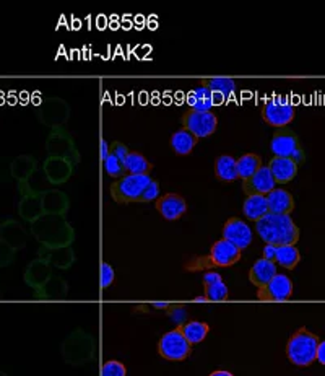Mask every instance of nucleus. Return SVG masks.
<instances>
[{
	"instance_id": "obj_1",
	"label": "nucleus",
	"mask_w": 325,
	"mask_h": 376,
	"mask_svg": "<svg viewBox=\"0 0 325 376\" xmlns=\"http://www.w3.org/2000/svg\"><path fill=\"white\" fill-rule=\"evenodd\" d=\"M31 233L46 248H67L75 240L74 228L57 215H42L33 221Z\"/></svg>"
},
{
	"instance_id": "obj_2",
	"label": "nucleus",
	"mask_w": 325,
	"mask_h": 376,
	"mask_svg": "<svg viewBox=\"0 0 325 376\" xmlns=\"http://www.w3.org/2000/svg\"><path fill=\"white\" fill-rule=\"evenodd\" d=\"M255 231L265 244L294 246L299 240V228L290 215L267 214L255 221Z\"/></svg>"
},
{
	"instance_id": "obj_3",
	"label": "nucleus",
	"mask_w": 325,
	"mask_h": 376,
	"mask_svg": "<svg viewBox=\"0 0 325 376\" xmlns=\"http://www.w3.org/2000/svg\"><path fill=\"white\" fill-rule=\"evenodd\" d=\"M241 253L226 240H218L212 244L207 256H192L184 264L186 272H207L216 267H231L241 259Z\"/></svg>"
},
{
	"instance_id": "obj_4",
	"label": "nucleus",
	"mask_w": 325,
	"mask_h": 376,
	"mask_svg": "<svg viewBox=\"0 0 325 376\" xmlns=\"http://www.w3.org/2000/svg\"><path fill=\"white\" fill-rule=\"evenodd\" d=\"M319 342L317 334L306 327H299L286 342V357L296 366H310L315 361V350H317Z\"/></svg>"
},
{
	"instance_id": "obj_5",
	"label": "nucleus",
	"mask_w": 325,
	"mask_h": 376,
	"mask_svg": "<svg viewBox=\"0 0 325 376\" xmlns=\"http://www.w3.org/2000/svg\"><path fill=\"white\" fill-rule=\"evenodd\" d=\"M96 350L95 337L84 329H75L62 342V357L65 363L80 366L93 360Z\"/></svg>"
},
{
	"instance_id": "obj_6",
	"label": "nucleus",
	"mask_w": 325,
	"mask_h": 376,
	"mask_svg": "<svg viewBox=\"0 0 325 376\" xmlns=\"http://www.w3.org/2000/svg\"><path fill=\"white\" fill-rule=\"evenodd\" d=\"M152 182L150 175H125L111 185V197L118 204L138 202L145 187Z\"/></svg>"
},
{
	"instance_id": "obj_7",
	"label": "nucleus",
	"mask_w": 325,
	"mask_h": 376,
	"mask_svg": "<svg viewBox=\"0 0 325 376\" xmlns=\"http://www.w3.org/2000/svg\"><path fill=\"white\" fill-rule=\"evenodd\" d=\"M262 119L275 129H283L294 120V106L285 96H271L260 108Z\"/></svg>"
},
{
	"instance_id": "obj_8",
	"label": "nucleus",
	"mask_w": 325,
	"mask_h": 376,
	"mask_svg": "<svg viewBox=\"0 0 325 376\" xmlns=\"http://www.w3.org/2000/svg\"><path fill=\"white\" fill-rule=\"evenodd\" d=\"M270 150L275 157L278 158H291L296 165L303 163L306 160L303 147L299 146L298 136L286 129H278L274 134L270 142Z\"/></svg>"
},
{
	"instance_id": "obj_9",
	"label": "nucleus",
	"mask_w": 325,
	"mask_h": 376,
	"mask_svg": "<svg viewBox=\"0 0 325 376\" xmlns=\"http://www.w3.org/2000/svg\"><path fill=\"white\" fill-rule=\"evenodd\" d=\"M158 354L163 357L164 360L169 361H182L191 357L192 354V345L184 339V336L176 329L169 331L164 334L158 342Z\"/></svg>"
},
{
	"instance_id": "obj_10",
	"label": "nucleus",
	"mask_w": 325,
	"mask_h": 376,
	"mask_svg": "<svg viewBox=\"0 0 325 376\" xmlns=\"http://www.w3.org/2000/svg\"><path fill=\"white\" fill-rule=\"evenodd\" d=\"M182 127L184 131L191 132L193 137L205 139L215 134L218 127V118L212 111L208 113H200V111L189 109L182 114Z\"/></svg>"
},
{
	"instance_id": "obj_11",
	"label": "nucleus",
	"mask_w": 325,
	"mask_h": 376,
	"mask_svg": "<svg viewBox=\"0 0 325 376\" xmlns=\"http://www.w3.org/2000/svg\"><path fill=\"white\" fill-rule=\"evenodd\" d=\"M293 297V282L285 274H276L267 285L257 288V300L288 301Z\"/></svg>"
},
{
	"instance_id": "obj_12",
	"label": "nucleus",
	"mask_w": 325,
	"mask_h": 376,
	"mask_svg": "<svg viewBox=\"0 0 325 376\" xmlns=\"http://www.w3.org/2000/svg\"><path fill=\"white\" fill-rule=\"evenodd\" d=\"M47 152H49V157H57V158H64V160L70 162L72 165H75L79 162V152L75 150L74 141L69 134L62 131V129H54L52 134L47 139L46 143Z\"/></svg>"
},
{
	"instance_id": "obj_13",
	"label": "nucleus",
	"mask_w": 325,
	"mask_h": 376,
	"mask_svg": "<svg viewBox=\"0 0 325 376\" xmlns=\"http://www.w3.org/2000/svg\"><path fill=\"white\" fill-rule=\"evenodd\" d=\"M223 240H226L228 243H231L239 251L246 249L252 243L251 226L244 220L237 219V217H231V219H228L225 226H223Z\"/></svg>"
},
{
	"instance_id": "obj_14",
	"label": "nucleus",
	"mask_w": 325,
	"mask_h": 376,
	"mask_svg": "<svg viewBox=\"0 0 325 376\" xmlns=\"http://www.w3.org/2000/svg\"><path fill=\"white\" fill-rule=\"evenodd\" d=\"M70 109L69 104L65 103L64 100L59 98H49L45 101V104L41 106L40 109V119L46 125H51V127L57 129L59 125H62L69 119Z\"/></svg>"
},
{
	"instance_id": "obj_15",
	"label": "nucleus",
	"mask_w": 325,
	"mask_h": 376,
	"mask_svg": "<svg viewBox=\"0 0 325 376\" xmlns=\"http://www.w3.org/2000/svg\"><path fill=\"white\" fill-rule=\"evenodd\" d=\"M276 187L274 178L270 175L269 166L262 165L249 180L242 181V191L247 196H267Z\"/></svg>"
},
{
	"instance_id": "obj_16",
	"label": "nucleus",
	"mask_w": 325,
	"mask_h": 376,
	"mask_svg": "<svg viewBox=\"0 0 325 376\" xmlns=\"http://www.w3.org/2000/svg\"><path fill=\"white\" fill-rule=\"evenodd\" d=\"M157 210L164 220L174 221L179 220L187 212L186 199L176 192H168L157 199Z\"/></svg>"
},
{
	"instance_id": "obj_17",
	"label": "nucleus",
	"mask_w": 325,
	"mask_h": 376,
	"mask_svg": "<svg viewBox=\"0 0 325 376\" xmlns=\"http://www.w3.org/2000/svg\"><path fill=\"white\" fill-rule=\"evenodd\" d=\"M38 259L42 263H46L51 269H69L72 264L75 263V253L70 246L67 248H46V246H41L40 253H38Z\"/></svg>"
},
{
	"instance_id": "obj_18",
	"label": "nucleus",
	"mask_w": 325,
	"mask_h": 376,
	"mask_svg": "<svg viewBox=\"0 0 325 376\" xmlns=\"http://www.w3.org/2000/svg\"><path fill=\"white\" fill-rule=\"evenodd\" d=\"M267 199V209L269 214L275 215H290L294 210V199L290 191L281 189V187H275L265 196Z\"/></svg>"
},
{
	"instance_id": "obj_19",
	"label": "nucleus",
	"mask_w": 325,
	"mask_h": 376,
	"mask_svg": "<svg viewBox=\"0 0 325 376\" xmlns=\"http://www.w3.org/2000/svg\"><path fill=\"white\" fill-rule=\"evenodd\" d=\"M269 170L275 185H286V182L293 181L294 176L298 175V165L291 158L274 157L269 163Z\"/></svg>"
},
{
	"instance_id": "obj_20",
	"label": "nucleus",
	"mask_w": 325,
	"mask_h": 376,
	"mask_svg": "<svg viewBox=\"0 0 325 376\" xmlns=\"http://www.w3.org/2000/svg\"><path fill=\"white\" fill-rule=\"evenodd\" d=\"M74 173V165L64 158L49 157L45 163V175L52 185H62Z\"/></svg>"
},
{
	"instance_id": "obj_21",
	"label": "nucleus",
	"mask_w": 325,
	"mask_h": 376,
	"mask_svg": "<svg viewBox=\"0 0 325 376\" xmlns=\"http://www.w3.org/2000/svg\"><path fill=\"white\" fill-rule=\"evenodd\" d=\"M0 241L15 251L22 249L26 244V231L18 221L7 220L0 226Z\"/></svg>"
},
{
	"instance_id": "obj_22",
	"label": "nucleus",
	"mask_w": 325,
	"mask_h": 376,
	"mask_svg": "<svg viewBox=\"0 0 325 376\" xmlns=\"http://www.w3.org/2000/svg\"><path fill=\"white\" fill-rule=\"evenodd\" d=\"M41 204H42V212L45 215H57V217H64L69 210V197H67L64 192L61 191H49L45 192L41 196Z\"/></svg>"
},
{
	"instance_id": "obj_23",
	"label": "nucleus",
	"mask_w": 325,
	"mask_h": 376,
	"mask_svg": "<svg viewBox=\"0 0 325 376\" xmlns=\"http://www.w3.org/2000/svg\"><path fill=\"white\" fill-rule=\"evenodd\" d=\"M276 264L269 259H259L249 271V282L257 288L264 287L276 276Z\"/></svg>"
},
{
	"instance_id": "obj_24",
	"label": "nucleus",
	"mask_w": 325,
	"mask_h": 376,
	"mask_svg": "<svg viewBox=\"0 0 325 376\" xmlns=\"http://www.w3.org/2000/svg\"><path fill=\"white\" fill-rule=\"evenodd\" d=\"M52 277L51 267L47 266L46 263L40 261V259H36V261L30 263V266L26 267L25 272V282L30 285L31 288H35V292L40 290V288L45 285V283L49 281Z\"/></svg>"
},
{
	"instance_id": "obj_25",
	"label": "nucleus",
	"mask_w": 325,
	"mask_h": 376,
	"mask_svg": "<svg viewBox=\"0 0 325 376\" xmlns=\"http://www.w3.org/2000/svg\"><path fill=\"white\" fill-rule=\"evenodd\" d=\"M18 212H20V215L23 217V219L31 221V224L40 219V217L45 215V212H42V204H41V194H36V192H33V191H26L20 202V205H18Z\"/></svg>"
},
{
	"instance_id": "obj_26",
	"label": "nucleus",
	"mask_w": 325,
	"mask_h": 376,
	"mask_svg": "<svg viewBox=\"0 0 325 376\" xmlns=\"http://www.w3.org/2000/svg\"><path fill=\"white\" fill-rule=\"evenodd\" d=\"M67 292H69V285H67L64 279L52 276L49 281L36 292V295L40 298H45V300H64L67 297Z\"/></svg>"
},
{
	"instance_id": "obj_27",
	"label": "nucleus",
	"mask_w": 325,
	"mask_h": 376,
	"mask_svg": "<svg viewBox=\"0 0 325 376\" xmlns=\"http://www.w3.org/2000/svg\"><path fill=\"white\" fill-rule=\"evenodd\" d=\"M177 327L179 331H181V334L184 336V339H186L191 345L200 344L202 340H205L208 332H210V326L203 321H187Z\"/></svg>"
},
{
	"instance_id": "obj_28",
	"label": "nucleus",
	"mask_w": 325,
	"mask_h": 376,
	"mask_svg": "<svg viewBox=\"0 0 325 376\" xmlns=\"http://www.w3.org/2000/svg\"><path fill=\"white\" fill-rule=\"evenodd\" d=\"M187 104L192 111H200V113H208L213 108V95L205 86H197L191 93L187 95Z\"/></svg>"
},
{
	"instance_id": "obj_29",
	"label": "nucleus",
	"mask_w": 325,
	"mask_h": 376,
	"mask_svg": "<svg viewBox=\"0 0 325 376\" xmlns=\"http://www.w3.org/2000/svg\"><path fill=\"white\" fill-rule=\"evenodd\" d=\"M299 261H301V254L296 246L293 244L276 246L275 258H274L275 264H280L281 267L288 269V271H293V269L299 264Z\"/></svg>"
},
{
	"instance_id": "obj_30",
	"label": "nucleus",
	"mask_w": 325,
	"mask_h": 376,
	"mask_svg": "<svg viewBox=\"0 0 325 376\" xmlns=\"http://www.w3.org/2000/svg\"><path fill=\"white\" fill-rule=\"evenodd\" d=\"M242 212H244L247 220H260L262 217L269 214L265 196H247L244 204H242Z\"/></svg>"
},
{
	"instance_id": "obj_31",
	"label": "nucleus",
	"mask_w": 325,
	"mask_h": 376,
	"mask_svg": "<svg viewBox=\"0 0 325 376\" xmlns=\"http://www.w3.org/2000/svg\"><path fill=\"white\" fill-rule=\"evenodd\" d=\"M171 148L174 150V153L179 157H186V155H191L193 147L197 146V139L192 136L191 132L184 131V129H181V131L174 132L171 136Z\"/></svg>"
},
{
	"instance_id": "obj_32",
	"label": "nucleus",
	"mask_w": 325,
	"mask_h": 376,
	"mask_svg": "<svg viewBox=\"0 0 325 376\" xmlns=\"http://www.w3.org/2000/svg\"><path fill=\"white\" fill-rule=\"evenodd\" d=\"M262 166V160L257 153H246L241 158H236L237 180L246 181Z\"/></svg>"
},
{
	"instance_id": "obj_33",
	"label": "nucleus",
	"mask_w": 325,
	"mask_h": 376,
	"mask_svg": "<svg viewBox=\"0 0 325 376\" xmlns=\"http://www.w3.org/2000/svg\"><path fill=\"white\" fill-rule=\"evenodd\" d=\"M215 175L223 182L237 181L236 158L232 155H220L215 162Z\"/></svg>"
},
{
	"instance_id": "obj_34",
	"label": "nucleus",
	"mask_w": 325,
	"mask_h": 376,
	"mask_svg": "<svg viewBox=\"0 0 325 376\" xmlns=\"http://www.w3.org/2000/svg\"><path fill=\"white\" fill-rule=\"evenodd\" d=\"M202 86L210 90L212 95L221 96L225 101L236 93V81L232 79H205L202 80Z\"/></svg>"
},
{
	"instance_id": "obj_35",
	"label": "nucleus",
	"mask_w": 325,
	"mask_h": 376,
	"mask_svg": "<svg viewBox=\"0 0 325 376\" xmlns=\"http://www.w3.org/2000/svg\"><path fill=\"white\" fill-rule=\"evenodd\" d=\"M124 168L127 175H150L153 170V163H150L142 153L129 152L124 160Z\"/></svg>"
},
{
	"instance_id": "obj_36",
	"label": "nucleus",
	"mask_w": 325,
	"mask_h": 376,
	"mask_svg": "<svg viewBox=\"0 0 325 376\" xmlns=\"http://www.w3.org/2000/svg\"><path fill=\"white\" fill-rule=\"evenodd\" d=\"M230 297V290H228L226 283L220 281L210 285H205V300L207 301H226Z\"/></svg>"
},
{
	"instance_id": "obj_37",
	"label": "nucleus",
	"mask_w": 325,
	"mask_h": 376,
	"mask_svg": "<svg viewBox=\"0 0 325 376\" xmlns=\"http://www.w3.org/2000/svg\"><path fill=\"white\" fill-rule=\"evenodd\" d=\"M103 168H104L106 175L111 176V178H118V180H119V178L127 175V173H125V168H124L122 163H120L118 158L113 155V153H109V155L104 158Z\"/></svg>"
},
{
	"instance_id": "obj_38",
	"label": "nucleus",
	"mask_w": 325,
	"mask_h": 376,
	"mask_svg": "<svg viewBox=\"0 0 325 376\" xmlns=\"http://www.w3.org/2000/svg\"><path fill=\"white\" fill-rule=\"evenodd\" d=\"M101 376H127V368L122 361L108 360L101 366Z\"/></svg>"
},
{
	"instance_id": "obj_39",
	"label": "nucleus",
	"mask_w": 325,
	"mask_h": 376,
	"mask_svg": "<svg viewBox=\"0 0 325 376\" xmlns=\"http://www.w3.org/2000/svg\"><path fill=\"white\" fill-rule=\"evenodd\" d=\"M158 197H159V185L157 181L152 180V182H150V185L143 189L138 202H152V201H157Z\"/></svg>"
},
{
	"instance_id": "obj_40",
	"label": "nucleus",
	"mask_w": 325,
	"mask_h": 376,
	"mask_svg": "<svg viewBox=\"0 0 325 376\" xmlns=\"http://www.w3.org/2000/svg\"><path fill=\"white\" fill-rule=\"evenodd\" d=\"M15 249H12L10 246H7L6 243L0 241V267H6L8 264L13 263V258H15Z\"/></svg>"
},
{
	"instance_id": "obj_41",
	"label": "nucleus",
	"mask_w": 325,
	"mask_h": 376,
	"mask_svg": "<svg viewBox=\"0 0 325 376\" xmlns=\"http://www.w3.org/2000/svg\"><path fill=\"white\" fill-rule=\"evenodd\" d=\"M113 282H114V269L111 264L103 263L101 264V285H103V288H108L113 285Z\"/></svg>"
},
{
	"instance_id": "obj_42",
	"label": "nucleus",
	"mask_w": 325,
	"mask_h": 376,
	"mask_svg": "<svg viewBox=\"0 0 325 376\" xmlns=\"http://www.w3.org/2000/svg\"><path fill=\"white\" fill-rule=\"evenodd\" d=\"M129 148L124 146L122 142H119V141H116V142H111V147H109V153H113V155L118 158V160L122 163L124 165V160H125V157L129 155Z\"/></svg>"
},
{
	"instance_id": "obj_43",
	"label": "nucleus",
	"mask_w": 325,
	"mask_h": 376,
	"mask_svg": "<svg viewBox=\"0 0 325 376\" xmlns=\"http://www.w3.org/2000/svg\"><path fill=\"white\" fill-rule=\"evenodd\" d=\"M221 276L218 272H205V276H203V285H210V283L220 282Z\"/></svg>"
},
{
	"instance_id": "obj_44",
	"label": "nucleus",
	"mask_w": 325,
	"mask_h": 376,
	"mask_svg": "<svg viewBox=\"0 0 325 376\" xmlns=\"http://www.w3.org/2000/svg\"><path fill=\"white\" fill-rule=\"evenodd\" d=\"M315 360H319V363H325V342L320 340L317 345V350H315Z\"/></svg>"
},
{
	"instance_id": "obj_45",
	"label": "nucleus",
	"mask_w": 325,
	"mask_h": 376,
	"mask_svg": "<svg viewBox=\"0 0 325 376\" xmlns=\"http://www.w3.org/2000/svg\"><path fill=\"white\" fill-rule=\"evenodd\" d=\"M275 249H276V246H274V244H267L265 248H264V258H262V259H269V261H274V258H275Z\"/></svg>"
},
{
	"instance_id": "obj_46",
	"label": "nucleus",
	"mask_w": 325,
	"mask_h": 376,
	"mask_svg": "<svg viewBox=\"0 0 325 376\" xmlns=\"http://www.w3.org/2000/svg\"><path fill=\"white\" fill-rule=\"evenodd\" d=\"M109 155V142L106 139H101V160H104Z\"/></svg>"
},
{
	"instance_id": "obj_47",
	"label": "nucleus",
	"mask_w": 325,
	"mask_h": 376,
	"mask_svg": "<svg viewBox=\"0 0 325 376\" xmlns=\"http://www.w3.org/2000/svg\"><path fill=\"white\" fill-rule=\"evenodd\" d=\"M210 376H235V375L230 373V371H226V370H218V371H213Z\"/></svg>"
},
{
	"instance_id": "obj_48",
	"label": "nucleus",
	"mask_w": 325,
	"mask_h": 376,
	"mask_svg": "<svg viewBox=\"0 0 325 376\" xmlns=\"http://www.w3.org/2000/svg\"><path fill=\"white\" fill-rule=\"evenodd\" d=\"M154 308H158V310H166V308H169L171 305L169 303H153Z\"/></svg>"
},
{
	"instance_id": "obj_49",
	"label": "nucleus",
	"mask_w": 325,
	"mask_h": 376,
	"mask_svg": "<svg viewBox=\"0 0 325 376\" xmlns=\"http://www.w3.org/2000/svg\"><path fill=\"white\" fill-rule=\"evenodd\" d=\"M196 301H207V300H205V297H197Z\"/></svg>"
},
{
	"instance_id": "obj_50",
	"label": "nucleus",
	"mask_w": 325,
	"mask_h": 376,
	"mask_svg": "<svg viewBox=\"0 0 325 376\" xmlns=\"http://www.w3.org/2000/svg\"><path fill=\"white\" fill-rule=\"evenodd\" d=\"M0 376H8V375L6 373V371H0Z\"/></svg>"
},
{
	"instance_id": "obj_51",
	"label": "nucleus",
	"mask_w": 325,
	"mask_h": 376,
	"mask_svg": "<svg viewBox=\"0 0 325 376\" xmlns=\"http://www.w3.org/2000/svg\"><path fill=\"white\" fill-rule=\"evenodd\" d=\"M0 297H2V290H0Z\"/></svg>"
}]
</instances>
